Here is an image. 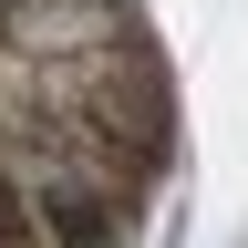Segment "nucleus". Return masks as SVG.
<instances>
[{"label":"nucleus","mask_w":248,"mask_h":248,"mask_svg":"<svg viewBox=\"0 0 248 248\" xmlns=\"http://www.w3.org/2000/svg\"><path fill=\"white\" fill-rule=\"evenodd\" d=\"M11 248H124L176 166V83L145 0H11Z\"/></svg>","instance_id":"nucleus-1"}]
</instances>
